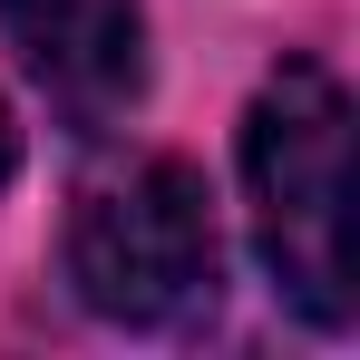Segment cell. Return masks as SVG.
<instances>
[{
	"label": "cell",
	"instance_id": "3957f363",
	"mask_svg": "<svg viewBox=\"0 0 360 360\" xmlns=\"http://www.w3.org/2000/svg\"><path fill=\"white\" fill-rule=\"evenodd\" d=\"M0 30L20 68L49 88L78 136H108V127L146 98V20L136 0H0Z\"/></svg>",
	"mask_w": 360,
	"mask_h": 360
},
{
	"label": "cell",
	"instance_id": "7a4b0ae2",
	"mask_svg": "<svg viewBox=\"0 0 360 360\" xmlns=\"http://www.w3.org/2000/svg\"><path fill=\"white\" fill-rule=\"evenodd\" d=\"M68 283L117 331H176L195 311H214L224 243H214L205 176L176 166V156H156L136 176L98 185L78 205V224H68Z\"/></svg>",
	"mask_w": 360,
	"mask_h": 360
},
{
	"label": "cell",
	"instance_id": "277c9868",
	"mask_svg": "<svg viewBox=\"0 0 360 360\" xmlns=\"http://www.w3.org/2000/svg\"><path fill=\"white\" fill-rule=\"evenodd\" d=\"M20 176V127H10V98H0V185Z\"/></svg>",
	"mask_w": 360,
	"mask_h": 360
},
{
	"label": "cell",
	"instance_id": "6da1fadb",
	"mask_svg": "<svg viewBox=\"0 0 360 360\" xmlns=\"http://www.w3.org/2000/svg\"><path fill=\"white\" fill-rule=\"evenodd\" d=\"M253 253L311 331H351V98L321 59H283L243 117Z\"/></svg>",
	"mask_w": 360,
	"mask_h": 360
}]
</instances>
